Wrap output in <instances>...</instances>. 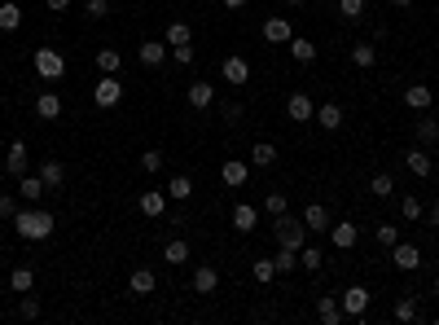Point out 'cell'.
Here are the masks:
<instances>
[{
    "mask_svg": "<svg viewBox=\"0 0 439 325\" xmlns=\"http://www.w3.org/2000/svg\"><path fill=\"white\" fill-rule=\"evenodd\" d=\"M400 216L404 220H421V198H413V193H409V198H400Z\"/></svg>",
    "mask_w": 439,
    "mask_h": 325,
    "instance_id": "f6af8a7d",
    "label": "cell"
},
{
    "mask_svg": "<svg viewBox=\"0 0 439 325\" xmlns=\"http://www.w3.org/2000/svg\"><path fill=\"white\" fill-rule=\"evenodd\" d=\"M246 176H251V167L242 158H229V162H220V181L229 185V189H237V185H246Z\"/></svg>",
    "mask_w": 439,
    "mask_h": 325,
    "instance_id": "8fae6325",
    "label": "cell"
},
{
    "mask_svg": "<svg viewBox=\"0 0 439 325\" xmlns=\"http://www.w3.org/2000/svg\"><path fill=\"white\" fill-rule=\"evenodd\" d=\"M36 286V272H31L27 264H18V268H9V290L13 295H27V290Z\"/></svg>",
    "mask_w": 439,
    "mask_h": 325,
    "instance_id": "44dd1931",
    "label": "cell"
},
{
    "mask_svg": "<svg viewBox=\"0 0 439 325\" xmlns=\"http://www.w3.org/2000/svg\"><path fill=\"white\" fill-rule=\"evenodd\" d=\"M22 27V9L13 5V0H5V5H0V31H18Z\"/></svg>",
    "mask_w": 439,
    "mask_h": 325,
    "instance_id": "836d02e7",
    "label": "cell"
},
{
    "mask_svg": "<svg viewBox=\"0 0 439 325\" xmlns=\"http://www.w3.org/2000/svg\"><path fill=\"white\" fill-rule=\"evenodd\" d=\"M158 167H162V154H158V150H145V154H141V172H150V176H154Z\"/></svg>",
    "mask_w": 439,
    "mask_h": 325,
    "instance_id": "7dc6e473",
    "label": "cell"
},
{
    "mask_svg": "<svg viewBox=\"0 0 439 325\" xmlns=\"http://www.w3.org/2000/svg\"><path fill=\"white\" fill-rule=\"evenodd\" d=\"M435 172H439V167H435Z\"/></svg>",
    "mask_w": 439,
    "mask_h": 325,
    "instance_id": "94428289",
    "label": "cell"
},
{
    "mask_svg": "<svg viewBox=\"0 0 439 325\" xmlns=\"http://www.w3.org/2000/svg\"><path fill=\"white\" fill-rule=\"evenodd\" d=\"M185 97H189V106H193V110H207L211 102H216V84L198 79V84H189V88H185Z\"/></svg>",
    "mask_w": 439,
    "mask_h": 325,
    "instance_id": "7c38bea8",
    "label": "cell"
},
{
    "mask_svg": "<svg viewBox=\"0 0 439 325\" xmlns=\"http://www.w3.org/2000/svg\"><path fill=\"white\" fill-rule=\"evenodd\" d=\"M338 13H343V18H365V0H338Z\"/></svg>",
    "mask_w": 439,
    "mask_h": 325,
    "instance_id": "ee69618b",
    "label": "cell"
},
{
    "mask_svg": "<svg viewBox=\"0 0 439 325\" xmlns=\"http://www.w3.org/2000/svg\"><path fill=\"white\" fill-rule=\"evenodd\" d=\"M431 102H435L431 84H409V88H404V106H413V110H431Z\"/></svg>",
    "mask_w": 439,
    "mask_h": 325,
    "instance_id": "e0dca14e",
    "label": "cell"
},
{
    "mask_svg": "<svg viewBox=\"0 0 439 325\" xmlns=\"http://www.w3.org/2000/svg\"><path fill=\"white\" fill-rule=\"evenodd\" d=\"M290 36H295V31H290V18H268L264 22V40L268 44H290Z\"/></svg>",
    "mask_w": 439,
    "mask_h": 325,
    "instance_id": "ffe728a7",
    "label": "cell"
},
{
    "mask_svg": "<svg viewBox=\"0 0 439 325\" xmlns=\"http://www.w3.org/2000/svg\"><path fill=\"white\" fill-rule=\"evenodd\" d=\"M167 57L181 62V67H189V62H193V48H189V44H185V48H167Z\"/></svg>",
    "mask_w": 439,
    "mask_h": 325,
    "instance_id": "f907efd6",
    "label": "cell"
},
{
    "mask_svg": "<svg viewBox=\"0 0 439 325\" xmlns=\"http://www.w3.org/2000/svg\"><path fill=\"white\" fill-rule=\"evenodd\" d=\"M272 277H277V264H272V259H255V282L268 286Z\"/></svg>",
    "mask_w": 439,
    "mask_h": 325,
    "instance_id": "60d3db41",
    "label": "cell"
},
{
    "mask_svg": "<svg viewBox=\"0 0 439 325\" xmlns=\"http://www.w3.org/2000/svg\"><path fill=\"white\" fill-rule=\"evenodd\" d=\"M229 220H233V229H237V233H251V229H255V207H251V202H237Z\"/></svg>",
    "mask_w": 439,
    "mask_h": 325,
    "instance_id": "4316f807",
    "label": "cell"
},
{
    "mask_svg": "<svg viewBox=\"0 0 439 325\" xmlns=\"http://www.w3.org/2000/svg\"><path fill=\"white\" fill-rule=\"evenodd\" d=\"M220 75H224V84H246V79H251V67H246L242 57H224Z\"/></svg>",
    "mask_w": 439,
    "mask_h": 325,
    "instance_id": "d6986e66",
    "label": "cell"
},
{
    "mask_svg": "<svg viewBox=\"0 0 439 325\" xmlns=\"http://www.w3.org/2000/svg\"><path fill=\"white\" fill-rule=\"evenodd\" d=\"M431 229H439V202H431Z\"/></svg>",
    "mask_w": 439,
    "mask_h": 325,
    "instance_id": "db71d44e",
    "label": "cell"
},
{
    "mask_svg": "<svg viewBox=\"0 0 439 325\" xmlns=\"http://www.w3.org/2000/svg\"><path fill=\"white\" fill-rule=\"evenodd\" d=\"M185 44H193L189 22H167V48H185Z\"/></svg>",
    "mask_w": 439,
    "mask_h": 325,
    "instance_id": "f1b7e54d",
    "label": "cell"
},
{
    "mask_svg": "<svg viewBox=\"0 0 439 325\" xmlns=\"http://www.w3.org/2000/svg\"><path fill=\"white\" fill-rule=\"evenodd\" d=\"M356 237H361V229H356V224H347V220H343V224H330V242H334L338 251H351Z\"/></svg>",
    "mask_w": 439,
    "mask_h": 325,
    "instance_id": "9a60e30c",
    "label": "cell"
},
{
    "mask_svg": "<svg viewBox=\"0 0 439 325\" xmlns=\"http://www.w3.org/2000/svg\"><path fill=\"white\" fill-rule=\"evenodd\" d=\"M272 264H277V272H290V268H299V251H290V247H277V255H272Z\"/></svg>",
    "mask_w": 439,
    "mask_h": 325,
    "instance_id": "f35d334b",
    "label": "cell"
},
{
    "mask_svg": "<svg viewBox=\"0 0 439 325\" xmlns=\"http://www.w3.org/2000/svg\"><path fill=\"white\" fill-rule=\"evenodd\" d=\"M220 290V272L211 268V264H202V268H193V295H216Z\"/></svg>",
    "mask_w": 439,
    "mask_h": 325,
    "instance_id": "30bf717a",
    "label": "cell"
},
{
    "mask_svg": "<svg viewBox=\"0 0 439 325\" xmlns=\"http://www.w3.org/2000/svg\"><path fill=\"white\" fill-rule=\"evenodd\" d=\"M127 286H132V295H154L158 277H154L150 268H137V272H132V282H127Z\"/></svg>",
    "mask_w": 439,
    "mask_h": 325,
    "instance_id": "f546056e",
    "label": "cell"
},
{
    "mask_svg": "<svg viewBox=\"0 0 439 325\" xmlns=\"http://www.w3.org/2000/svg\"><path fill=\"white\" fill-rule=\"evenodd\" d=\"M303 224H307V233H325L330 229V211H325L321 202H307L303 207Z\"/></svg>",
    "mask_w": 439,
    "mask_h": 325,
    "instance_id": "4fadbf2b",
    "label": "cell"
},
{
    "mask_svg": "<svg viewBox=\"0 0 439 325\" xmlns=\"http://www.w3.org/2000/svg\"><path fill=\"white\" fill-rule=\"evenodd\" d=\"M373 62H378V48H373V44H351V67L369 71Z\"/></svg>",
    "mask_w": 439,
    "mask_h": 325,
    "instance_id": "d6a6232c",
    "label": "cell"
},
{
    "mask_svg": "<svg viewBox=\"0 0 439 325\" xmlns=\"http://www.w3.org/2000/svg\"><path fill=\"white\" fill-rule=\"evenodd\" d=\"M338 303H343V317H365V307H369V290H365V286H347Z\"/></svg>",
    "mask_w": 439,
    "mask_h": 325,
    "instance_id": "8992f818",
    "label": "cell"
},
{
    "mask_svg": "<svg viewBox=\"0 0 439 325\" xmlns=\"http://www.w3.org/2000/svg\"><path fill=\"white\" fill-rule=\"evenodd\" d=\"M417 141L421 145H435L439 141V123L435 119H417Z\"/></svg>",
    "mask_w": 439,
    "mask_h": 325,
    "instance_id": "ab89813d",
    "label": "cell"
},
{
    "mask_svg": "<svg viewBox=\"0 0 439 325\" xmlns=\"http://www.w3.org/2000/svg\"><path fill=\"white\" fill-rule=\"evenodd\" d=\"M167 198L189 202L193 198V181H189V176H172V181H167Z\"/></svg>",
    "mask_w": 439,
    "mask_h": 325,
    "instance_id": "4dcf8cb0",
    "label": "cell"
},
{
    "mask_svg": "<svg viewBox=\"0 0 439 325\" xmlns=\"http://www.w3.org/2000/svg\"><path fill=\"white\" fill-rule=\"evenodd\" d=\"M5 172H9V176H27V141H13V145H9Z\"/></svg>",
    "mask_w": 439,
    "mask_h": 325,
    "instance_id": "ac0fdd59",
    "label": "cell"
},
{
    "mask_svg": "<svg viewBox=\"0 0 439 325\" xmlns=\"http://www.w3.org/2000/svg\"><path fill=\"white\" fill-rule=\"evenodd\" d=\"M286 5H295V9H299V5H303V0H286Z\"/></svg>",
    "mask_w": 439,
    "mask_h": 325,
    "instance_id": "6f0895ef",
    "label": "cell"
},
{
    "mask_svg": "<svg viewBox=\"0 0 439 325\" xmlns=\"http://www.w3.org/2000/svg\"><path fill=\"white\" fill-rule=\"evenodd\" d=\"M162 259H167V264H185V259H189V242L185 237H172L167 247H162Z\"/></svg>",
    "mask_w": 439,
    "mask_h": 325,
    "instance_id": "e575fe53",
    "label": "cell"
},
{
    "mask_svg": "<svg viewBox=\"0 0 439 325\" xmlns=\"http://www.w3.org/2000/svg\"><path fill=\"white\" fill-rule=\"evenodd\" d=\"M431 290H435V299H439V282H435V286H431Z\"/></svg>",
    "mask_w": 439,
    "mask_h": 325,
    "instance_id": "680465c9",
    "label": "cell"
},
{
    "mask_svg": "<svg viewBox=\"0 0 439 325\" xmlns=\"http://www.w3.org/2000/svg\"><path fill=\"white\" fill-rule=\"evenodd\" d=\"M84 13H88V18H106V13H110V0H84Z\"/></svg>",
    "mask_w": 439,
    "mask_h": 325,
    "instance_id": "c3c4849f",
    "label": "cell"
},
{
    "mask_svg": "<svg viewBox=\"0 0 439 325\" xmlns=\"http://www.w3.org/2000/svg\"><path fill=\"white\" fill-rule=\"evenodd\" d=\"M391 5H396V9H409V5H413V0H391Z\"/></svg>",
    "mask_w": 439,
    "mask_h": 325,
    "instance_id": "9f6ffc18",
    "label": "cell"
},
{
    "mask_svg": "<svg viewBox=\"0 0 439 325\" xmlns=\"http://www.w3.org/2000/svg\"><path fill=\"white\" fill-rule=\"evenodd\" d=\"M31 62H36L40 79H62V75H67V57H62L57 48H36V57H31Z\"/></svg>",
    "mask_w": 439,
    "mask_h": 325,
    "instance_id": "3957f363",
    "label": "cell"
},
{
    "mask_svg": "<svg viewBox=\"0 0 439 325\" xmlns=\"http://www.w3.org/2000/svg\"><path fill=\"white\" fill-rule=\"evenodd\" d=\"M137 62L141 67H162V62H167V40H145L141 48H137Z\"/></svg>",
    "mask_w": 439,
    "mask_h": 325,
    "instance_id": "52a82bcc",
    "label": "cell"
},
{
    "mask_svg": "<svg viewBox=\"0 0 439 325\" xmlns=\"http://www.w3.org/2000/svg\"><path fill=\"white\" fill-rule=\"evenodd\" d=\"M391 259H396L400 272H417V268H421V251L409 247V242H396V247H391Z\"/></svg>",
    "mask_w": 439,
    "mask_h": 325,
    "instance_id": "9c48e42d",
    "label": "cell"
},
{
    "mask_svg": "<svg viewBox=\"0 0 439 325\" xmlns=\"http://www.w3.org/2000/svg\"><path fill=\"white\" fill-rule=\"evenodd\" d=\"M396 321H417V299H413V295H404V299L396 303Z\"/></svg>",
    "mask_w": 439,
    "mask_h": 325,
    "instance_id": "7bdbcfd3",
    "label": "cell"
},
{
    "mask_svg": "<svg viewBox=\"0 0 439 325\" xmlns=\"http://www.w3.org/2000/svg\"><path fill=\"white\" fill-rule=\"evenodd\" d=\"M290 57H295L299 67H307V62H316V44L303 40V36H290Z\"/></svg>",
    "mask_w": 439,
    "mask_h": 325,
    "instance_id": "7402d4cb",
    "label": "cell"
},
{
    "mask_svg": "<svg viewBox=\"0 0 439 325\" xmlns=\"http://www.w3.org/2000/svg\"><path fill=\"white\" fill-rule=\"evenodd\" d=\"M92 102L102 106V110L119 106V102H123V84H119V75H102V79H97V88H92Z\"/></svg>",
    "mask_w": 439,
    "mask_h": 325,
    "instance_id": "277c9868",
    "label": "cell"
},
{
    "mask_svg": "<svg viewBox=\"0 0 439 325\" xmlns=\"http://www.w3.org/2000/svg\"><path fill=\"white\" fill-rule=\"evenodd\" d=\"M18 317H22V321H36V317H40V299L31 295V290H27L22 303H18Z\"/></svg>",
    "mask_w": 439,
    "mask_h": 325,
    "instance_id": "b9f144b4",
    "label": "cell"
},
{
    "mask_svg": "<svg viewBox=\"0 0 439 325\" xmlns=\"http://www.w3.org/2000/svg\"><path fill=\"white\" fill-rule=\"evenodd\" d=\"M373 237H378V247L391 251L396 242H400V224H396V220H391V224H378V229H373Z\"/></svg>",
    "mask_w": 439,
    "mask_h": 325,
    "instance_id": "74e56055",
    "label": "cell"
},
{
    "mask_svg": "<svg viewBox=\"0 0 439 325\" xmlns=\"http://www.w3.org/2000/svg\"><path fill=\"white\" fill-rule=\"evenodd\" d=\"M40 181H44L48 189H62V181H67V162L44 158V162H40Z\"/></svg>",
    "mask_w": 439,
    "mask_h": 325,
    "instance_id": "2e32d148",
    "label": "cell"
},
{
    "mask_svg": "<svg viewBox=\"0 0 439 325\" xmlns=\"http://www.w3.org/2000/svg\"><path fill=\"white\" fill-rule=\"evenodd\" d=\"M316 317H321L325 325H338V321H343V303L330 299V295H321V299H316Z\"/></svg>",
    "mask_w": 439,
    "mask_h": 325,
    "instance_id": "cb8c5ba5",
    "label": "cell"
},
{
    "mask_svg": "<svg viewBox=\"0 0 439 325\" xmlns=\"http://www.w3.org/2000/svg\"><path fill=\"white\" fill-rule=\"evenodd\" d=\"M272 237H277V247H290V251H299L303 242H307V224L295 220V216H272Z\"/></svg>",
    "mask_w": 439,
    "mask_h": 325,
    "instance_id": "7a4b0ae2",
    "label": "cell"
},
{
    "mask_svg": "<svg viewBox=\"0 0 439 325\" xmlns=\"http://www.w3.org/2000/svg\"><path fill=\"white\" fill-rule=\"evenodd\" d=\"M251 162H255V167H272V162H277V145H272V141H255Z\"/></svg>",
    "mask_w": 439,
    "mask_h": 325,
    "instance_id": "83f0119b",
    "label": "cell"
},
{
    "mask_svg": "<svg viewBox=\"0 0 439 325\" xmlns=\"http://www.w3.org/2000/svg\"><path fill=\"white\" fill-rule=\"evenodd\" d=\"M404 162H409V172L421 176V181L431 176V154H426V150H409V154H404Z\"/></svg>",
    "mask_w": 439,
    "mask_h": 325,
    "instance_id": "1f68e13d",
    "label": "cell"
},
{
    "mask_svg": "<svg viewBox=\"0 0 439 325\" xmlns=\"http://www.w3.org/2000/svg\"><path fill=\"white\" fill-rule=\"evenodd\" d=\"M97 67H102V75H119L123 71V53L119 48H97Z\"/></svg>",
    "mask_w": 439,
    "mask_h": 325,
    "instance_id": "484cf974",
    "label": "cell"
},
{
    "mask_svg": "<svg viewBox=\"0 0 439 325\" xmlns=\"http://www.w3.org/2000/svg\"><path fill=\"white\" fill-rule=\"evenodd\" d=\"M36 115L40 119H62V97L57 92H40L36 97Z\"/></svg>",
    "mask_w": 439,
    "mask_h": 325,
    "instance_id": "603a6c76",
    "label": "cell"
},
{
    "mask_svg": "<svg viewBox=\"0 0 439 325\" xmlns=\"http://www.w3.org/2000/svg\"><path fill=\"white\" fill-rule=\"evenodd\" d=\"M44 189H48V185L40 181V172H36V176H18V193H22L27 202H40V198H44Z\"/></svg>",
    "mask_w": 439,
    "mask_h": 325,
    "instance_id": "d4e9b609",
    "label": "cell"
},
{
    "mask_svg": "<svg viewBox=\"0 0 439 325\" xmlns=\"http://www.w3.org/2000/svg\"><path fill=\"white\" fill-rule=\"evenodd\" d=\"M325 264V255H321V247H307V242H303V247H299V268H307V272H316Z\"/></svg>",
    "mask_w": 439,
    "mask_h": 325,
    "instance_id": "d590c367",
    "label": "cell"
},
{
    "mask_svg": "<svg viewBox=\"0 0 439 325\" xmlns=\"http://www.w3.org/2000/svg\"><path fill=\"white\" fill-rule=\"evenodd\" d=\"M137 207H141V216H150V220H158L162 211H167V189H145L141 198H137Z\"/></svg>",
    "mask_w": 439,
    "mask_h": 325,
    "instance_id": "ba28073f",
    "label": "cell"
},
{
    "mask_svg": "<svg viewBox=\"0 0 439 325\" xmlns=\"http://www.w3.org/2000/svg\"><path fill=\"white\" fill-rule=\"evenodd\" d=\"M242 5H246V0H224V9H242Z\"/></svg>",
    "mask_w": 439,
    "mask_h": 325,
    "instance_id": "11a10c76",
    "label": "cell"
},
{
    "mask_svg": "<svg viewBox=\"0 0 439 325\" xmlns=\"http://www.w3.org/2000/svg\"><path fill=\"white\" fill-rule=\"evenodd\" d=\"M18 216V202H13V193H0V220H13Z\"/></svg>",
    "mask_w": 439,
    "mask_h": 325,
    "instance_id": "681fc988",
    "label": "cell"
},
{
    "mask_svg": "<svg viewBox=\"0 0 439 325\" xmlns=\"http://www.w3.org/2000/svg\"><path fill=\"white\" fill-rule=\"evenodd\" d=\"M435 325H439V317H435Z\"/></svg>",
    "mask_w": 439,
    "mask_h": 325,
    "instance_id": "91938a15",
    "label": "cell"
},
{
    "mask_svg": "<svg viewBox=\"0 0 439 325\" xmlns=\"http://www.w3.org/2000/svg\"><path fill=\"white\" fill-rule=\"evenodd\" d=\"M13 229H18L22 242H44L48 233H53V216H48V211H40V207H27V211H18V216H13Z\"/></svg>",
    "mask_w": 439,
    "mask_h": 325,
    "instance_id": "6da1fadb",
    "label": "cell"
},
{
    "mask_svg": "<svg viewBox=\"0 0 439 325\" xmlns=\"http://www.w3.org/2000/svg\"><path fill=\"white\" fill-rule=\"evenodd\" d=\"M325 132H338L343 127V106H334V102H325V106H316V115H312Z\"/></svg>",
    "mask_w": 439,
    "mask_h": 325,
    "instance_id": "5bb4252c",
    "label": "cell"
},
{
    "mask_svg": "<svg viewBox=\"0 0 439 325\" xmlns=\"http://www.w3.org/2000/svg\"><path fill=\"white\" fill-rule=\"evenodd\" d=\"M44 5L53 9V13H67V9H71V0H44Z\"/></svg>",
    "mask_w": 439,
    "mask_h": 325,
    "instance_id": "f5cc1de1",
    "label": "cell"
},
{
    "mask_svg": "<svg viewBox=\"0 0 439 325\" xmlns=\"http://www.w3.org/2000/svg\"><path fill=\"white\" fill-rule=\"evenodd\" d=\"M264 211H268V216H281V211H286V193H281V189H272L268 198H264Z\"/></svg>",
    "mask_w": 439,
    "mask_h": 325,
    "instance_id": "bcb514c9",
    "label": "cell"
},
{
    "mask_svg": "<svg viewBox=\"0 0 439 325\" xmlns=\"http://www.w3.org/2000/svg\"><path fill=\"white\" fill-rule=\"evenodd\" d=\"M220 115H224V123H242V106H224Z\"/></svg>",
    "mask_w": 439,
    "mask_h": 325,
    "instance_id": "816d5d0a",
    "label": "cell"
},
{
    "mask_svg": "<svg viewBox=\"0 0 439 325\" xmlns=\"http://www.w3.org/2000/svg\"><path fill=\"white\" fill-rule=\"evenodd\" d=\"M286 115H290V123H312V115H316L312 97H307V92H290V102H286Z\"/></svg>",
    "mask_w": 439,
    "mask_h": 325,
    "instance_id": "5b68a950",
    "label": "cell"
},
{
    "mask_svg": "<svg viewBox=\"0 0 439 325\" xmlns=\"http://www.w3.org/2000/svg\"><path fill=\"white\" fill-rule=\"evenodd\" d=\"M369 193H373V198H391V193H396V181H391L386 172H378V176L369 181Z\"/></svg>",
    "mask_w": 439,
    "mask_h": 325,
    "instance_id": "8d00e7d4",
    "label": "cell"
}]
</instances>
